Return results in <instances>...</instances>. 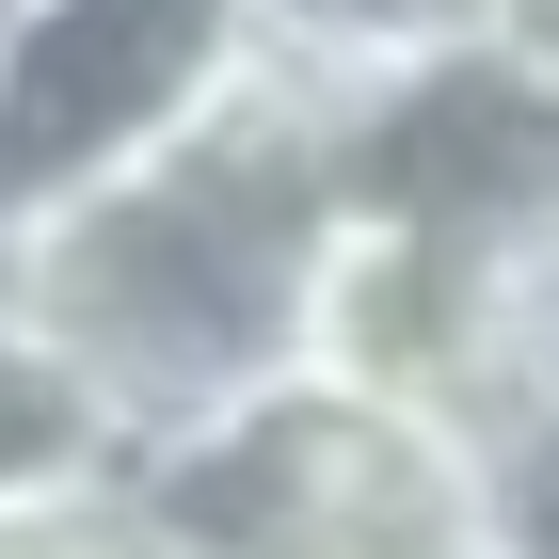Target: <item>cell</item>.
I'll list each match as a JSON object with an SVG mask.
<instances>
[{"label": "cell", "instance_id": "1", "mask_svg": "<svg viewBox=\"0 0 559 559\" xmlns=\"http://www.w3.org/2000/svg\"><path fill=\"white\" fill-rule=\"evenodd\" d=\"M336 224V96L288 48H240L176 129L0 209V320L129 448L304 384V272Z\"/></svg>", "mask_w": 559, "mask_h": 559}, {"label": "cell", "instance_id": "2", "mask_svg": "<svg viewBox=\"0 0 559 559\" xmlns=\"http://www.w3.org/2000/svg\"><path fill=\"white\" fill-rule=\"evenodd\" d=\"M129 496L160 512L176 559H479L448 416L336 384H272L176 448H129Z\"/></svg>", "mask_w": 559, "mask_h": 559}, {"label": "cell", "instance_id": "3", "mask_svg": "<svg viewBox=\"0 0 559 559\" xmlns=\"http://www.w3.org/2000/svg\"><path fill=\"white\" fill-rule=\"evenodd\" d=\"M336 192H368L384 224L448 240L496 288H559V64H527L512 33H464L400 81H352Z\"/></svg>", "mask_w": 559, "mask_h": 559}, {"label": "cell", "instance_id": "4", "mask_svg": "<svg viewBox=\"0 0 559 559\" xmlns=\"http://www.w3.org/2000/svg\"><path fill=\"white\" fill-rule=\"evenodd\" d=\"M257 48V0H16L0 16V209L176 129Z\"/></svg>", "mask_w": 559, "mask_h": 559}, {"label": "cell", "instance_id": "5", "mask_svg": "<svg viewBox=\"0 0 559 559\" xmlns=\"http://www.w3.org/2000/svg\"><path fill=\"white\" fill-rule=\"evenodd\" d=\"M448 448H464V544L479 559H559V384L464 400Z\"/></svg>", "mask_w": 559, "mask_h": 559}, {"label": "cell", "instance_id": "6", "mask_svg": "<svg viewBox=\"0 0 559 559\" xmlns=\"http://www.w3.org/2000/svg\"><path fill=\"white\" fill-rule=\"evenodd\" d=\"M496 33V0H257V48H288L320 96L352 81H400V64H431V48Z\"/></svg>", "mask_w": 559, "mask_h": 559}, {"label": "cell", "instance_id": "7", "mask_svg": "<svg viewBox=\"0 0 559 559\" xmlns=\"http://www.w3.org/2000/svg\"><path fill=\"white\" fill-rule=\"evenodd\" d=\"M96 464H112V431H96L81 384L0 320V496H48V479H96Z\"/></svg>", "mask_w": 559, "mask_h": 559}, {"label": "cell", "instance_id": "8", "mask_svg": "<svg viewBox=\"0 0 559 559\" xmlns=\"http://www.w3.org/2000/svg\"><path fill=\"white\" fill-rule=\"evenodd\" d=\"M0 559H176V544L129 496V464H96V479H48V496H0Z\"/></svg>", "mask_w": 559, "mask_h": 559}, {"label": "cell", "instance_id": "9", "mask_svg": "<svg viewBox=\"0 0 559 559\" xmlns=\"http://www.w3.org/2000/svg\"><path fill=\"white\" fill-rule=\"evenodd\" d=\"M496 384H559V288H527L512 352H496ZM496 384H479V400H496Z\"/></svg>", "mask_w": 559, "mask_h": 559}, {"label": "cell", "instance_id": "10", "mask_svg": "<svg viewBox=\"0 0 559 559\" xmlns=\"http://www.w3.org/2000/svg\"><path fill=\"white\" fill-rule=\"evenodd\" d=\"M0 16H16V0H0Z\"/></svg>", "mask_w": 559, "mask_h": 559}]
</instances>
